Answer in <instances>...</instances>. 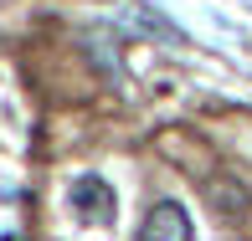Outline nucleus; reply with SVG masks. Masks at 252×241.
<instances>
[{
    "label": "nucleus",
    "instance_id": "nucleus-1",
    "mask_svg": "<svg viewBox=\"0 0 252 241\" xmlns=\"http://www.w3.org/2000/svg\"><path fill=\"white\" fill-rule=\"evenodd\" d=\"M67 205H72L88 226H108L113 215H119L113 185H108V180H98V175H77L72 185H67Z\"/></svg>",
    "mask_w": 252,
    "mask_h": 241
},
{
    "label": "nucleus",
    "instance_id": "nucleus-2",
    "mask_svg": "<svg viewBox=\"0 0 252 241\" xmlns=\"http://www.w3.org/2000/svg\"><path fill=\"white\" fill-rule=\"evenodd\" d=\"M139 241H196L190 211H186L180 200H159V205H150V215H144V226H139Z\"/></svg>",
    "mask_w": 252,
    "mask_h": 241
},
{
    "label": "nucleus",
    "instance_id": "nucleus-3",
    "mask_svg": "<svg viewBox=\"0 0 252 241\" xmlns=\"http://www.w3.org/2000/svg\"><path fill=\"white\" fill-rule=\"evenodd\" d=\"M206 195H211V205H216L221 215H242V211H247V190H242V185H221V180H216Z\"/></svg>",
    "mask_w": 252,
    "mask_h": 241
}]
</instances>
